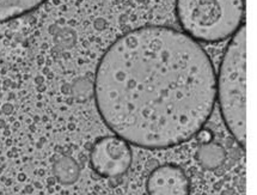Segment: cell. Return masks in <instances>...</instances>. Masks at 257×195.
<instances>
[{"label": "cell", "mask_w": 257, "mask_h": 195, "mask_svg": "<svg viewBox=\"0 0 257 195\" xmlns=\"http://www.w3.org/2000/svg\"><path fill=\"white\" fill-rule=\"evenodd\" d=\"M226 152L220 145L213 143L201 144L196 151V159L202 168L213 170L225 162Z\"/></svg>", "instance_id": "cell-7"}, {"label": "cell", "mask_w": 257, "mask_h": 195, "mask_svg": "<svg viewBox=\"0 0 257 195\" xmlns=\"http://www.w3.org/2000/svg\"><path fill=\"white\" fill-rule=\"evenodd\" d=\"M246 29L245 23L228 42L222 58L215 96L228 132L242 149L245 150L246 108Z\"/></svg>", "instance_id": "cell-2"}, {"label": "cell", "mask_w": 257, "mask_h": 195, "mask_svg": "<svg viewBox=\"0 0 257 195\" xmlns=\"http://www.w3.org/2000/svg\"><path fill=\"white\" fill-rule=\"evenodd\" d=\"M132 152L127 141L118 137H104L97 140L91 150L90 165L98 175L117 177L130 169Z\"/></svg>", "instance_id": "cell-4"}, {"label": "cell", "mask_w": 257, "mask_h": 195, "mask_svg": "<svg viewBox=\"0 0 257 195\" xmlns=\"http://www.w3.org/2000/svg\"><path fill=\"white\" fill-rule=\"evenodd\" d=\"M47 2L48 0H0V23L23 17Z\"/></svg>", "instance_id": "cell-6"}, {"label": "cell", "mask_w": 257, "mask_h": 195, "mask_svg": "<svg viewBox=\"0 0 257 195\" xmlns=\"http://www.w3.org/2000/svg\"><path fill=\"white\" fill-rule=\"evenodd\" d=\"M209 56L183 31L146 25L114 41L98 62L95 100L116 137L149 150L183 144L208 121L215 102Z\"/></svg>", "instance_id": "cell-1"}, {"label": "cell", "mask_w": 257, "mask_h": 195, "mask_svg": "<svg viewBox=\"0 0 257 195\" xmlns=\"http://www.w3.org/2000/svg\"><path fill=\"white\" fill-rule=\"evenodd\" d=\"M146 189L149 195H188L189 180L180 166L164 164L151 172Z\"/></svg>", "instance_id": "cell-5"}, {"label": "cell", "mask_w": 257, "mask_h": 195, "mask_svg": "<svg viewBox=\"0 0 257 195\" xmlns=\"http://www.w3.org/2000/svg\"><path fill=\"white\" fill-rule=\"evenodd\" d=\"M176 17L183 33L196 42H220L244 24V0H176Z\"/></svg>", "instance_id": "cell-3"}, {"label": "cell", "mask_w": 257, "mask_h": 195, "mask_svg": "<svg viewBox=\"0 0 257 195\" xmlns=\"http://www.w3.org/2000/svg\"><path fill=\"white\" fill-rule=\"evenodd\" d=\"M197 141L200 144H207V143H211L212 141V133L207 130H200L197 133L195 134Z\"/></svg>", "instance_id": "cell-9"}, {"label": "cell", "mask_w": 257, "mask_h": 195, "mask_svg": "<svg viewBox=\"0 0 257 195\" xmlns=\"http://www.w3.org/2000/svg\"><path fill=\"white\" fill-rule=\"evenodd\" d=\"M53 171L58 181L62 184L74 183L79 177V166L71 157H61L56 160Z\"/></svg>", "instance_id": "cell-8"}]
</instances>
